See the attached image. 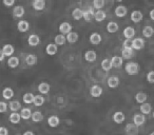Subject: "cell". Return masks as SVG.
Here are the masks:
<instances>
[{
	"label": "cell",
	"instance_id": "6da1fadb",
	"mask_svg": "<svg viewBox=\"0 0 154 135\" xmlns=\"http://www.w3.org/2000/svg\"><path fill=\"white\" fill-rule=\"evenodd\" d=\"M125 70H126L127 74H129V75H136L140 71V66H139V64L137 62L129 61L125 66Z\"/></svg>",
	"mask_w": 154,
	"mask_h": 135
},
{
	"label": "cell",
	"instance_id": "7a4b0ae2",
	"mask_svg": "<svg viewBox=\"0 0 154 135\" xmlns=\"http://www.w3.org/2000/svg\"><path fill=\"white\" fill-rule=\"evenodd\" d=\"M131 48H132L133 50H137V51L143 49V48H145V40H143V38H140V37L134 38L132 40V42H131Z\"/></svg>",
	"mask_w": 154,
	"mask_h": 135
},
{
	"label": "cell",
	"instance_id": "3957f363",
	"mask_svg": "<svg viewBox=\"0 0 154 135\" xmlns=\"http://www.w3.org/2000/svg\"><path fill=\"white\" fill-rule=\"evenodd\" d=\"M94 9L92 7H88L86 10L84 11V15H82V18L86 20L87 22H90L94 19Z\"/></svg>",
	"mask_w": 154,
	"mask_h": 135
},
{
	"label": "cell",
	"instance_id": "277c9868",
	"mask_svg": "<svg viewBox=\"0 0 154 135\" xmlns=\"http://www.w3.org/2000/svg\"><path fill=\"white\" fill-rule=\"evenodd\" d=\"M125 131H126L127 135H138V133H139L138 127H136L134 124H128L126 126Z\"/></svg>",
	"mask_w": 154,
	"mask_h": 135
},
{
	"label": "cell",
	"instance_id": "5b68a950",
	"mask_svg": "<svg viewBox=\"0 0 154 135\" xmlns=\"http://www.w3.org/2000/svg\"><path fill=\"white\" fill-rule=\"evenodd\" d=\"M59 32L61 35H64L66 34L68 35L69 33L72 32V26H71L69 22H62V23L59 24Z\"/></svg>",
	"mask_w": 154,
	"mask_h": 135
},
{
	"label": "cell",
	"instance_id": "8992f818",
	"mask_svg": "<svg viewBox=\"0 0 154 135\" xmlns=\"http://www.w3.org/2000/svg\"><path fill=\"white\" fill-rule=\"evenodd\" d=\"M145 122H146V117L143 114H135V115L133 116V124L136 127L143 126Z\"/></svg>",
	"mask_w": 154,
	"mask_h": 135
},
{
	"label": "cell",
	"instance_id": "52a82bcc",
	"mask_svg": "<svg viewBox=\"0 0 154 135\" xmlns=\"http://www.w3.org/2000/svg\"><path fill=\"white\" fill-rule=\"evenodd\" d=\"M110 60H111L112 68H116V69L122 68V63H124V59L120 56H113Z\"/></svg>",
	"mask_w": 154,
	"mask_h": 135
},
{
	"label": "cell",
	"instance_id": "ba28073f",
	"mask_svg": "<svg viewBox=\"0 0 154 135\" xmlns=\"http://www.w3.org/2000/svg\"><path fill=\"white\" fill-rule=\"evenodd\" d=\"M90 94H91V96L95 97V98H97V97H100L101 94H103V88H101L100 86H97V84H95V86H93L92 88H91Z\"/></svg>",
	"mask_w": 154,
	"mask_h": 135
},
{
	"label": "cell",
	"instance_id": "9c48e42d",
	"mask_svg": "<svg viewBox=\"0 0 154 135\" xmlns=\"http://www.w3.org/2000/svg\"><path fill=\"white\" fill-rule=\"evenodd\" d=\"M26 13V10L22 5H16L13 9V16L15 18H21Z\"/></svg>",
	"mask_w": 154,
	"mask_h": 135
},
{
	"label": "cell",
	"instance_id": "30bf717a",
	"mask_svg": "<svg viewBox=\"0 0 154 135\" xmlns=\"http://www.w3.org/2000/svg\"><path fill=\"white\" fill-rule=\"evenodd\" d=\"M17 29L19 32L26 33V32H28L29 29H30V23H29L26 20H20L17 23Z\"/></svg>",
	"mask_w": 154,
	"mask_h": 135
},
{
	"label": "cell",
	"instance_id": "8fae6325",
	"mask_svg": "<svg viewBox=\"0 0 154 135\" xmlns=\"http://www.w3.org/2000/svg\"><path fill=\"white\" fill-rule=\"evenodd\" d=\"M134 51L132 48H122V59H130L132 58Z\"/></svg>",
	"mask_w": 154,
	"mask_h": 135
},
{
	"label": "cell",
	"instance_id": "7c38bea8",
	"mask_svg": "<svg viewBox=\"0 0 154 135\" xmlns=\"http://www.w3.org/2000/svg\"><path fill=\"white\" fill-rule=\"evenodd\" d=\"M28 42H29V44H30L31 47H37V45L40 43V38H39L38 35L32 34V35H30V36H29Z\"/></svg>",
	"mask_w": 154,
	"mask_h": 135
},
{
	"label": "cell",
	"instance_id": "4fadbf2b",
	"mask_svg": "<svg viewBox=\"0 0 154 135\" xmlns=\"http://www.w3.org/2000/svg\"><path fill=\"white\" fill-rule=\"evenodd\" d=\"M107 84H108V86H109V88L115 89L119 86V78H118L117 76H111V77H109V79H108Z\"/></svg>",
	"mask_w": 154,
	"mask_h": 135
},
{
	"label": "cell",
	"instance_id": "5bb4252c",
	"mask_svg": "<svg viewBox=\"0 0 154 135\" xmlns=\"http://www.w3.org/2000/svg\"><path fill=\"white\" fill-rule=\"evenodd\" d=\"M143 13L140 11H133L131 13V20L135 23H138L143 20Z\"/></svg>",
	"mask_w": 154,
	"mask_h": 135
},
{
	"label": "cell",
	"instance_id": "9a60e30c",
	"mask_svg": "<svg viewBox=\"0 0 154 135\" xmlns=\"http://www.w3.org/2000/svg\"><path fill=\"white\" fill-rule=\"evenodd\" d=\"M127 13H128V9H127V7H125V5H118L115 9V15L119 18L125 17V16L127 15Z\"/></svg>",
	"mask_w": 154,
	"mask_h": 135
},
{
	"label": "cell",
	"instance_id": "2e32d148",
	"mask_svg": "<svg viewBox=\"0 0 154 135\" xmlns=\"http://www.w3.org/2000/svg\"><path fill=\"white\" fill-rule=\"evenodd\" d=\"M96 52L93 51V50H89V51L86 52V54H85V59L87 60L88 62H93L96 60Z\"/></svg>",
	"mask_w": 154,
	"mask_h": 135
},
{
	"label": "cell",
	"instance_id": "e0dca14e",
	"mask_svg": "<svg viewBox=\"0 0 154 135\" xmlns=\"http://www.w3.org/2000/svg\"><path fill=\"white\" fill-rule=\"evenodd\" d=\"M33 9L36 11H42L45 7V0H34L32 3Z\"/></svg>",
	"mask_w": 154,
	"mask_h": 135
},
{
	"label": "cell",
	"instance_id": "ac0fdd59",
	"mask_svg": "<svg viewBox=\"0 0 154 135\" xmlns=\"http://www.w3.org/2000/svg\"><path fill=\"white\" fill-rule=\"evenodd\" d=\"M122 34H124V36L126 37V39L131 40V39L135 36V30L133 28H131V26H127V28L124 30V32H122Z\"/></svg>",
	"mask_w": 154,
	"mask_h": 135
},
{
	"label": "cell",
	"instance_id": "d6986e66",
	"mask_svg": "<svg viewBox=\"0 0 154 135\" xmlns=\"http://www.w3.org/2000/svg\"><path fill=\"white\" fill-rule=\"evenodd\" d=\"M2 52H3V54H5V56L12 57L14 52H15V49H14V47L12 44H5V45H3V48H2Z\"/></svg>",
	"mask_w": 154,
	"mask_h": 135
},
{
	"label": "cell",
	"instance_id": "ffe728a7",
	"mask_svg": "<svg viewBox=\"0 0 154 135\" xmlns=\"http://www.w3.org/2000/svg\"><path fill=\"white\" fill-rule=\"evenodd\" d=\"M48 124H49V126L52 127V128H56V127H58V124H60L59 117L56 115L50 116V117L48 118Z\"/></svg>",
	"mask_w": 154,
	"mask_h": 135
},
{
	"label": "cell",
	"instance_id": "44dd1931",
	"mask_svg": "<svg viewBox=\"0 0 154 135\" xmlns=\"http://www.w3.org/2000/svg\"><path fill=\"white\" fill-rule=\"evenodd\" d=\"M101 35L98 34V33H92L90 36V42L94 45H97L101 42Z\"/></svg>",
	"mask_w": 154,
	"mask_h": 135
},
{
	"label": "cell",
	"instance_id": "7402d4cb",
	"mask_svg": "<svg viewBox=\"0 0 154 135\" xmlns=\"http://www.w3.org/2000/svg\"><path fill=\"white\" fill-rule=\"evenodd\" d=\"M112 118H113L114 122H116V124H122L125 121V114L120 111H117L113 114Z\"/></svg>",
	"mask_w": 154,
	"mask_h": 135
},
{
	"label": "cell",
	"instance_id": "603a6c76",
	"mask_svg": "<svg viewBox=\"0 0 154 135\" xmlns=\"http://www.w3.org/2000/svg\"><path fill=\"white\" fill-rule=\"evenodd\" d=\"M20 117L21 119H30L32 117V111L30 108H22L20 111Z\"/></svg>",
	"mask_w": 154,
	"mask_h": 135
},
{
	"label": "cell",
	"instance_id": "cb8c5ba5",
	"mask_svg": "<svg viewBox=\"0 0 154 135\" xmlns=\"http://www.w3.org/2000/svg\"><path fill=\"white\" fill-rule=\"evenodd\" d=\"M57 51H58V48L55 43H50V44H48L47 48H45V52H47V54L50 56L55 55V54L57 53Z\"/></svg>",
	"mask_w": 154,
	"mask_h": 135
},
{
	"label": "cell",
	"instance_id": "d4e9b609",
	"mask_svg": "<svg viewBox=\"0 0 154 135\" xmlns=\"http://www.w3.org/2000/svg\"><path fill=\"white\" fill-rule=\"evenodd\" d=\"M8 66L12 69H15L19 66V58L16 57V56H12L8 59Z\"/></svg>",
	"mask_w": 154,
	"mask_h": 135
},
{
	"label": "cell",
	"instance_id": "484cf974",
	"mask_svg": "<svg viewBox=\"0 0 154 135\" xmlns=\"http://www.w3.org/2000/svg\"><path fill=\"white\" fill-rule=\"evenodd\" d=\"M147 98H148V95L146 94V93H143V92H138V93H136V95H135V100H136V103H145V101L147 100Z\"/></svg>",
	"mask_w": 154,
	"mask_h": 135
},
{
	"label": "cell",
	"instance_id": "4316f807",
	"mask_svg": "<svg viewBox=\"0 0 154 135\" xmlns=\"http://www.w3.org/2000/svg\"><path fill=\"white\" fill-rule=\"evenodd\" d=\"M9 108L12 112H17L19 110H21V103L18 100H12L9 103Z\"/></svg>",
	"mask_w": 154,
	"mask_h": 135
},
{
	"label": "cell",
	"instance_id": "83f0119b",
	"mask_svg": "<svg viewBox=\"0 0 154 135\" xmlns=\"http://www.w3.org/2000/svg\"><path fill=\"white\" fill-rule=\"evenodd\" d=\"M107 18V15H106V13L103 11V10H98V11L95 12L94 14V19L96 20L97 22H101L103 21V20Z\"/></svg>",
	"mask_w": 154,
	"mask_h": 135
},
{
	"label": "cell",
	"instance_id": "f1b7e54d",
	"mask_svg": "<svg viewBox=\"0 0 154 135\" xmlns=\"http://www.w3.org/2000/svg\"><path fill=\"white\" fill-rule=\"evenodd\" d=\"M139 110H140V112H141V114H143V115H148V114L151 113L152 106L150 105V103H143V105H140Z\"/></svg>",
	"mask_w": 154,
	"mask_h": 135
},
{
	"label": "cell",
	"instance_id": "f546056e",
	"mask_svg": "<svg viewBox=\"0 0 154 135\" xmlns=\"http://www.w3.org/2000/svg\"><path fill=\"white\" fill-rule=\"evenodd\" d=\"M37 61H38V59H37L36 55H34V54H29V55H26V62L28 66H35V64L37 63Z\"/></svg>",
	"mask_w": 154,
	"mask_h": 135
},
{
	"label": "cell",
	"instance_id": "4dcf8cb0",
	"mask_svg": "<svg viewBox=\"0 0 154 135\" xmlns=\"http://www.w3.org/2000/svg\"><path fill=\"white\" fill-rule=\"evenodd\" d=\"M50 89H51V87L48 82H41L38 86V91L41 94H48L50 92Z\"/></svg>",
	"mask_w": 154,
	"mask_h": 135
},
{
	"label": "cell",
	"instance_id": "1f68e13d",
	"mask_svg": "<svg viewBox=\"0 0 154 135\" xmlns=\"http://www.w3.org/2000/svg\"><path fill=\"white\" fill-rule=\"evenodd\" d=\"M118 29H119V26H118L117 22H115V21H110L109 23L107 24L108 32L111 33V34H113V33H116L118 31Z\"/></svg>",
	"mask_w": 154,
	"mask_h": 135
},
{
	"label": "cell",
	"instance_id": "d6a6232c",
	"mask_svg": "<svg viewBox=\"0 0 154 135\" xmlns=\"http://www.w3.org/2000/svg\"><path fill=\"white\" fill-rule=\"evenodd\" d=\"M9 119H10V121H11L12 124H19L21 117H20V114L18 113V112H12V113L10 114Z\"/></svg>",
	"mask_w": 154,
	"mask_h": 135
},
{
	"label": "cell",
	"instance_id": "836d02e7",
	"mask_svg": "<svg viewBox=\"0 0 154 135\" xmlns=\"http://www.w3.org/2000/svg\"><path fill=\"white\" fill-rule=\"evenodd\" d=\"M143 37H146V38H151V37L154 35V29L150 26H145V28L143 29Z\"/></svg>",
	"mask_w": 154,
	"mask_h": 135
},
{
	"label": "cell",
	"instance_id": "e575fe53",
	"mask_svg": "<svg viewBox=\"0 0 154 135\" xmlns=\"http://www.w3.org/2000/svg\"><path fill=\"white\" fill-rule=\"evenodd\" d=\"M2 96L5 99H8V100H10V99L13 98L14 96V91L12 88H5L2 91Z\"/></svg>",
	"mask_w": 154,
	"mask_h": 135
},
{
	"label": "cell",
	"instance_id": "d590c367",
	"mask_svg": "<svg viewBox=\"0 0 154 135\" xmlns=\"http://www.w3.org/2000/svg\"><path fill=\"white\" fill-rule=\"evenodd\" d=\"M78 38H79V36H78V34H77L76 32H71V33H69V34L66 35V39L68 40V42H70V43L77 42Z\"/></svg>",
	"mask_w": 154,
	"mask_h": 135
},
{
	"label": "cell",
	"instance_id": "8d00e7d4",
	"mask_svg": "<svg viewBox=\"0 0 154 135\" xmlns=\"http://www.w3.org/2000/svg\"><path fill=\"white\" fill-rule=\"evenodd\" d=\"M82 15H84V11L79 8H76V9L73 10L72 12V17L74 18L75 20H80L82 18Z\"/></svg>",
	"mask_w": 154,
	"mask_h": 135
},
{
	"label": "cell",
	"instance_id": "74e56055",
	"mask_svg": "<svg viewBox=\"0 0 154 135\" xmlns=\"http://www.w3.org/2000/svg\"><path fill=\"white\" fill-rule=\"evenodd\" d=\"M101 68H103V71L106 72H109L110 70L112 69V63H111V60L109 58H106L101 61Z\"/></svg>",
	"mask_w": 154,
	"mask_h": 135
},
{
	"label": "cell",
	"instance_id": "f35d334b",
	"mask_svg": "<svg viewBox=\"0 0 154 135\" xmlns=\"http://www.w3.org/2000/svg\"><path fill=\"white\" fill-rule=\"evenodd\" d=\"M31 118H32V120L34 122H40L43 120V114L39 111H36L34 113H32V117Z\"/></svg>",
	"mask_w": 154,
	"mask_h": 135
},
{
	"label": "cell",
	"instance_id": "ab89813d",
	"mask_svg": "<svg viewBox=\"0 0 154 135\" xmlns=\"http://www.w3.org/2000/svg\"><path fill=\"white\" fill-rule=\"evenodd\" d=\"M33 103H34L36 107H41V106L45 103V97H43L42 95H35Z\"/></svg>",
	"mask_w": 154,
	"mask_h": 135
},
{
	"label": "cell",
	"instance_id": "60d3db41",
	"mask_svg": "<svg viewBox=\"0 0 154 135\" xmlns=\"http://www.w3.org/2000/svg\"><path fill=\"white\" fill-rule=\"evenodd\" d=\"M54 41H55L56 45H63L64 43H66V36H64V35L59 34V35H57V36H55Z\"/></svg>",
	"mask_w": 154,
	"mask_h": 135
},
{
	"label": "cell",
	"instance_id": "b9f144b4",
	"mask_svg": "<svg viewBox=\"0 0 154 135\" xmlns=\"http://www.w3.org/2000/svg\"><path fill=\"white\" fill-rule=\"evenodd\" d=\"M34 97L35 95L32 94V93H26V94L23 95V101L24 103H26V105H30V103H33V101H34Z\"/></svg>",
	"mask_w": 154,
	"mask_h": 135
},
{
	"label": "cell",
	"instance_id": "7bdbcfd3",
	"mask_svg": "<svg viewBox=\"0 0 154 135\" xmlns=\"http://www.w3.org/2000/svg\"><path fill=\"white\" fill-rule=\"evenodd\" d=\"M103 5H105V1L103 0H94L92 3V8L93 9H97V11L103 9Z\"/></svg>",
	"mask_w": 154,
	"mask_h": 135
},
{
	"label": "cell",
	"instance_id": "ee69618b",
	"mask_svg": "<svg viewBox=\"0 0 154 135\" xmlns=\"http://www.w3.org/2000/svg\"><path fill=\"white\" fill-rule=\"evenodd\" d=\"M147 80L150 84H154V71H150L147 74Z\"/></svg>",
	"mask_w": 154,
	"mask_h": 135
},
{
	"label": "cell",
	"instance_id": "f6af8a7d",
	"mask_svg": "<svg viewBox=\"0 0 154 135\" xmlns=\"http://www.w3.org/2000/svg\"><path fill=\"white\" fill-rule=\"evenodd\" d=\"M8 110V105L5 101H0V113H5Z\"/></svg>",
	"mask_w": 154,
	"mask_h": 135
},
{
	"label": "cell",
	"instance_id": "bcb514c9",
	"mask_svg": "<svg viewBox=\"0 0 154 135\" xmlns=\"http://www.w3.org/2000/svg\"><path fill=\"white\" fill-rule=\"evenodd\" d=\"M2 3L5 7H13L15 5V0H3Z\"/></svg>",
	"mask_w": 154,
	"mask_h": 135
},
{
	"label": "cell",
	"instance_id": "7dc6e473",
	"mask_svg": "<svg viewBox=\"0 0 154 135\" xmlns=\"http://www.w3.org/2000/svg\"><path fill=\"white\" fill-rule=\"evenodd\" d=\"M0 135H9V130L5 127H0Z\"/></svg>",
	"mask_w": 154,
	"mask_h": 135
},
{
	"label": "cell",
	"instance_id": "c3c4849f",
	"mask_svg": "<svg viewBox=\"0 0 154 135\" xmlns=\"http://www.w3.org/2000/svg\"><path fill=\"white\" fill-rule=\"evenodd\" d=\"M131 42L132 40H129V39H126L122 43V48H131Z\"/></svg>",
	"mask_w": 154,
	"mask_h": 135
},
{
	"label": "cell",
	"instance_id": "681fc988",
	"mask_svg": "<svg viewBox=\"0 0 154 135\" xmlns=\"http://www.w3.org/2000/svg\"><path fill=\"white\" fill-rule=\"evenodd\" d=\"M5 54H3V52H2V49H0V62L1 61H3L5 60Z\"/></svg>",
	"mask_w": 154,
	"mask_h": 135
},
{
	"label": "cell",
	"instance_id": "f907efd6",
	"mask_svg": "<svg viewBox=\"0 0 154 135\" xmlns=\"http://www.w3.org/2000/svg\"><path fill=\"white\" fill-rule=\"evenodd\" d=\"M150 17H151L152 20H154V9H152L151 11H150Z\"/></svg>",
	"mask_w": 154,
	"mask_h": 135
},
{
	"label": "cell",
	"instance_id": "816d5d0a",
	"mask_svg": "<svg viewBox=\"0 0 154 135\" xmlns=\"http://www.w3.org/2000/svg\"><path fill=\"white\" fill-rule=\"evenodd\" d=\"M23 135H35V134L32 132V131H26V132L23 133Z\"/></svg>",
	"mask_w": 154,
	"mask_h": 135
},
{
	"label": "cell",
	"instance_id": "f5cc1de1",
	"mask_svg": "<svg viewBox=\"0 0 154 135\" xmlns=\"http://www.w3.org/2000/svg\"><path fill=\"white\" fill-rule=\"evenodd\" d=\"M150 135H154V132H152V133H151V134H150Z\"/></svg>",
	"mask_w": 154,
	"mask_h": 135
},
{
	"label": "cell",
	"instance_id": "db71d44e",
	"mask_svg": "<svg viewBox=\"0 0 154 135\" xmlns=\"http://www.w3.org/2000/svg\"><path fill=\"white\" fill-rule=\"evenodd\" d=\"M153 118H154V112H153Z\"/></svg>",
	"mask_w": 154,
	"mask_h": 135
}]
</instances>
